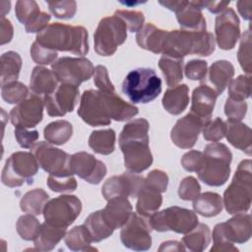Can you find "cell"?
<instances>
[{
    "label": "cell",
    "instance_id": "6da1fadb",
    "mask_svg": "<svg viewBox=\"0 0 252 252\" xmlns=\"http://www.w3.org/2000/svg\"><path fill=\"white\" fill-rule=\"evenodd\" d=\"M139 108L128 103L115 92L87 90L83 93L78 115L90 126L109 125L111 120L126 121L136 116Z\"/></svg>",
    "mask_w": 252,
    "mask_h": 252
},
{
    "label": "cell",
    "instance_id": "7a4b0ae2",
    "mask_svg": "<svg viewBox=\"0 0 252 252\" xmlns=\"http://www.w3.org/2000/svg\"><path fill=\"white\" fill-rule=\"evenodd\" d=\"M149 121L137 118L126 123L119 135V147L124 157V166L128 171L141 173L153 163L149 146Z\"/></svg>",
    "mask_w": 252,
    "mask_h": 252
},
{
    "label": "cell",
    "instance_id": "3957f363",
    "mask_svg": "<svg viewBox=\"0 0 252 252\" xmlns=\"http://www.w3.org/2000/svg\"><path fill=\"white\" fill-rule=\"evenodd\" d=\"M88 31L83 26L53 23L36 34L35 41L54 51L84 56L89 52Z\"/></svg>",
    "mask_w": 252,
    "mask_h": 252
},
{
    "label": "cell",
    "instance_id": "277c9868",
    "mask_svg": "<svg viewBox=\"0 0 252 252\" xmlns=\"http://www.w3.org/2000/svg\"><path fill=\"white\" fill-rule=\"evenodd\" d=\"M215 36L206 31H167L163 45L162 55L183 58L189 54L209 56L215 51Z\"/></svg>",
    "mask_w": 252,
    "mask_h": 252
},
{
    "label": "cell",
    "instance_id": "5b68a950",
    "mask_svg": "<svg viewBox=\"0 0 252 252\" xmlns=\"http://www.w3.org/2000/svg\"><path fill=\"white\" fill-rule=\"evenodd\" d=\"M251 159H243L238 164L233 178L225 189L222 203L230 215L246 213L252 201Z\"/></svg>",
    "mask_w": 252,
    "mask_h": 252
},
{
    "label": "cell",
    "instance_id": "8992f818",
    "mask_svg": "<svg viewBox=\"0 0 252 252\" xmlns=\"http://www.w3.org/2000/svg\"><path fill=\"white\" fill-rule=\"evenodd\" d=\"M204 163L197 172L199 179L209 186L223 185L230 174L232 154L226 145L219 142L208 144L204 149Z\"/></svg>",
    "mask_w": 252,
    "mask_h": 252
},
{
    "label": "cell",
    "instance_id": "52a82bcc",
    "mask_svg": "<svg viewBox=\"0 0 252 252\" xmlns=\"http://www.w3.org/2000/svg\"><path fill=\"white\" fill-rule=\"evenodd\" d=\"M122 92L133 103H148L161 93V80L154 69L137 68L124 78Z\"/></svg>",
    "mask_w": 252,
    "mask_h": 252
},
{
    "label": "cell",
    "instance_id": "ba28073f",
    "mask_svg": "<svg viewBox=\"0 0 252 252\" xmlns=\"http://www.w3.org/2000/svg\"><path fill=\"white\" fill-rule=\"evenodd\" d=\"M38 163L32 152H16L6 160L1 172L2 183L10 188L32 184L38 171Z\"/></svg>",
    "mask_w": 252,
    "mask_h": 252
},
{
    "label": "cell",
    "instance_id": "9c48e42d",
    "mask_svg": "<svg viewBox=\"0 0 252 252\" xmlns=\"http://www.w3.org/2000/svg\"><path fill=\"white\" fill-rule=\"evenodd\" d=\"M127 26L113 15L102 18L94 34V48L100 56H111L127 38Z\"/></svg>",
    "mask_w": 252,
    "mask_h": 252
},
{
    "label": "cell",
    "instance_id": "30bf717a",
    "mask_svg": "<svg viewBox=\"0 0 252 252\" xmlns=\"http://www.w3.org/2000/svg\"><path fill=\"white\" fill-rule=\"evenodd\" d=\"M148 221L154 230L159 232L170 230L183 234L192 230L199 222L195 212L177 206L156 212L148 219Z\"/></svg>",
    "mask_w": 252,
    "mask_h": 252
},
{
    "label": "cell",
    "instance_id": "8fae6325",
    "mask_svg": "<svg viewBox=\"0 0 252 252\" xmlns=\"http://www.w3.org/2000/svg\"><path fill=\"white\" fill-rule=\"evenodd\" d=\"M82 202L75 195H60L48 200L43 209L45 222L60 228H67L80 216Z\"/></svg>",
    "mask_w": 252,
    "mask_h": 252
},
{
    "label": "cell",
    "instance_id": "7c38bea8",
    "mask_svg": "<svg viewBox=\"0 0 252 252\" xmlns=\"http://www.w3.org/2000/svg\"><path fill=\"white\" fill-rule=\"evenodd\" d=\"M39 167L54 176L73 175L70 170L71 156L47 141H39L32 148Z\"/></svg>",
    "mask_w": 252,
    "mask_h": 252
},
{
    "label": "cell",
    "instance_id": "4fadbf2b",
    "mask_svg": "<svg viewBox=\"0 0 252 252\" xmlns=\"http://www.w3.org/2000/svg\"><path fill=\"white\" fill-rule=\"evenodd\" d=\"M51 70L61 84L79 87L94 76V67L85 57L64 56L51 64Z\"/></svg>",
    "mask_w": 252,
    "mask_h": 252
},
{
    "label": "cell",
    "instance_id": "5bb4252c",
    "mask_svg": "<svg viewBox=\"0 0 252 252\" xmlns=\"http://www.w3.org/2000/svg\"><path fill=\"white\" fill-rule=\"evenodd\" d=\"M151 230L148 219L132 212L127 222L121 227L120 240L128 249L146 251L152 246Z\"/></svg>",
    "mask_w": 252,
    "mask_h": 252
},
{
    "label": "cell",
    "instance_id": "9a60e30c",
    "mask_svg": "<svg viewBox=\"0 0 252 252\" xmlns=\"http://www.w3.org/2000/svg\"><path fill=\"white\" fill-rule=\"evenodd\" d=\"M144 189L145 178L138 173L127 171L107 178L102 184L101 194L106 201L119 196L137 198Z\"/></svg>",
    "mask_w": 252,
    "mask_h": 252
},
{
    "label": "cell",
    "instance_id": "2e32d148",
    "mask_svg": "<svg viewBox=\"0 0 252 252\" xmlns=\"http://www.w3.org/2000/svg\"><path fill=\"white\" fill-rule=\"evenodd\" d=\"M44 101L40 95L31 92L10 111V120L15 127L33 128L43 118Z\"/></svg>",
    "mask_w": 252,
    "mask_h": 252
},
{
    "label": "cell",
    "instance_id": "e0dca14e",
    "mask_svg": "<svg viewBox=\"0 0 252 252\" xmlns=\"http://www.w3.org/2000/svg\"><path fill=\"white\" fill-rule=\"evenodd\" d=\"M80 91L78 87L61 84L49 94L44 95V107L49 116L61 117L67 112H72L79 101Z\"/></svg>",
    "mask_w": 252,
    "mask_h": 252
},
{
    "label": "cell",
    "instance_id": "ac0fdd59",
    "mask_svg": "<svg viewBox=\"0 0 252 252\" xmlns=\"http://www.w3.org/2000/svg\"><path fill=\"white\" fill-rule=\"evenodd\" d=\"M70 170L90 184H98L106 175L104 162L87 152H78L70 158Z\"/></svg>",
    "mask_w": 252,
    "mask_h": 252
},
{
    "label": "cell",
    "instance_id": "d6986e66",
    "mask_svg": "<svg viewBox=\"0 0 252 252\" xmlns=\"http://www.w3.org/2000/svg\"><path fill=\"white\" fill-rule=\"evenodd\" d=\"M215 40L222 50L232 49L240 37V22L232 8H226L216 17Z\"/></svg>",
    "mask_w": 252,
    "mask_h": 252
},
{
    "label": "cell",
    "instance_id": "ffe728a7",
    "mask_svg": "<svg viewBox=\"0 0 252 252\" xmlns=\"http://www.w3.org/2000/svg\"><path fill=\"white\" fill-rule=\"evenodd\" d=\"M205 125L199 117L189 112L176 121L170 131V139L180 149H191L196 144Z\"/></svg>",
    "mask_w": 252,
    "mask_h": 252
},
{
    "label": "cell",
    "instance_id": "44dd1931",
    "mask_svg": "<svg viewBox=\"0 0 252 252\" xmlns=\"http://www.w3.org/2000/svg\"><path fill=\"white\" fill-rule=\"evenodd\" d=\"M202 1H180L175 11L177 22L181 30L206 31V19L202 13Z\"/></svg>",
    "mask_w": 252,
    "mask_h": 252
},
{
    "label": "cell",
    "instance_id": "7402d4cb",
    "mask_svg": "<svg viewBox=\"0 0 252 252\" xmlns=\"http://www.w3.org/2000/svg\"><path fill=\"white\" fill-rule=\"evenodd\" d=\"M219 94L217 91L206 84H202L192 93L191 113L199 117L205 124L211 121L212 114Z\"/></svg>",
    "mask_w": 252,
    "mask_h": 252
},
{
    "label": "cell",
    "instance_id": "603a6c76",
    "mask_svg": "<svg viewBox=\"0 0 252 252\" xmlns=\"http://www.w3.org/2000/svg\"><path fill=\"white\" fill-rule=\"evenodd\" d=\"M133 207L127 197L119 196L107 200L106 206L101 210L102 217L114 230L121 228L132 214Z\"/></svg>",
    "mask_w": 252,
    "mask_h": 252
},
{
    "label": "cell",
    "instance_id": "cb8c5ba5",
    "mask_svg": "<svg viewBox=\"0 0 252 252\" xmlns=\"http://www.w3.org/2000/svg\"><path fill=\"white\" fill-rule=\"evenodd\" d=\"M225 137L234 148L251 156L252 152V130L241 121L227 120L225 122Z\"/></svg>",
    "mask_w": 252,
    "mask_h": 252
},
{
    "label": "cell",
    "instance_id": "d4e9b609",
    "mask_svg": "<svg viewBox=\"0 0 252 252\" xmlns=\"http://www.w3.org/2000/svg\"><path fill=\"white\" fill-rule=\"evenodd\" d=\"M226 234L233 243L242 244L247 242L252 233L251 215L239 213L223 222Z\"/></svg>",
    "mask_w": 252,
    "mask_h": 252
},
{
    "label": "cell",
    "instance_id": "484cf974",
    "mask_svg": "<svg viewBox=\"0 0 252 252\" xmlns=\"http://www.w3.org/2000/svg\"><path fill=\"white\" fill-rule=\"evenodd\" d=\"M166 33L167 31L161 30L152 23H148L137 32L136 41L141 48L158 54L162 51Z\"/></svg>",
    "mask_w": 252,
    "mask_h": 252
},
{
    "label": "cell",
    "instance_id": "4316f807",
    "mask_svg": "<svg viewBox=\"0 0 252 252\" xmlns=\"http://www.w3.org/2000/svg\"><path fill=\"white\" fill-rule=\"evenodd\" d=\"M163 108L172 115L182 113L189 103V88L186 84L170 87L164 93L162 99Z\"/></svg>",
    "mask_w": 252,
    "mask_h": 252
},
{
    "label": "cell",
    "instance_id": "83f0119b",
    "mask_svg": "<svg viewBox=\"0 0 252 252\" xmlns=\"http://www.w3.org/2000/svg\"><path fill=\"white\" fill-rule=\"evenodd\" d=\"M58 82L52 70L42 66H36L32 69L31 74V92L38 95L52 94L57 89Z\"/></svg>",
    "mask_w": 252,
    "mask_h": 252
},
{
    "label": "cell",
    "instance_id": "f1b7e54d",
    "mask_svg": "<svg viewBox=\"0 0 252 252\" xmlns=\"http://www.w3.org/2000/svg\"><path fill=\"white\" fill-rule=\"evenodd\" d=\"M66 229L43 222L33 239L34 249L37 251H51L65 237Z\"/></svg>",
    "mask_w": 252,
    "mask_h": 252
},
{
    "label": "cell",
    "instance_id": "f546056e",
    "mask_svg": "<svg viewBox=\"0 0 252 252\" xmlns=\"http://www.w3.org/2000/svg\"><path fill=\"white\" fill-rule=\"evenodd\" d=\"M209 71V81L214 86V89L220 94L234 75V67L227 60H218L214 62Z\"/></svg>",
    "mask_w": 252,
    "mask_h": 252
},
{
    "label": "cell",
    "instance_id": "4dcf8cb0",
    "mask_svg": "<svg viewBox=\"0 0 252 252\" xmlns=\"http://www.w3.org/2000/svg\"><path fill=\"white\" fill-rule=\"evenodd\" d=\"M223 208L222 197L215 192L199 194L193 200L194 212L205 218H212L221 213Z\"/></svg>",
    "mask_w": 252,
    "mask_h": 252
},
{
    "label": "cell",
    "instance_id": "1f68e13d",
    "mask_svg": "<svg viewBox=\"0 0 252 252\" xmlns=\"http://www.w3.org/2000/svg\"><path fill=\"white\" fill-rule=\"evenodd\" d=\"M116 134L111 128L94 130L89 137V147L98 155H110L115 150Z\"/></svg>",
    "mask_w": 252,
    "mask_h": 252
},
{
    "label": "cell",
    "instance_id": "d6a6232c",
    "mask_svg": "<svg viewBox=\"0 0 252 252\" xmlns=\"http://www.w3.org/2000/svg\"><path fill=\"white\" fill-rule=\"evenodd\" d=\"M211 242L210 227L203 223L198 224L182 237V243L185 248L194 252H202L206 250Z\"/></svg>",
    "mask_w": 252,
    "mask_h": 252
},
{
    "label": "cell",
    "instance_id": "836d02e7",
    "mask_svg": "<svg viewBox=\"0 0 252 252\" xmlns=\"http://www.w3.org/2000/svg\"><path fill=\"white\" fill-rule=\"evenodd\" d=\"M88 232L91 235L93 242H99L109 237L114 229L111 228L102 217L101 210L93 212L84 221Z\"/></svg>",
    "mask_w": 252,
    "mask_h": 252
},
{
    "label": "cell",
    "instance_id": "e575fe53",
    "mask_svg": "<svg viewBox=\"0 0 252 252\" xmlns=\"http://www.w3.org/2000/svg\"><path fill=\"white\" fill-rule=\"evenodd\" d=\"M73 135V126L67 120H56L47 124L43 129L44 139L53 145L66 144Z\"/></svg>",
    "mask_w": 252,
    "mask_h": 252
},
{
    "label": "cell",
    "instance_id": "d590c367",
    "mask_svg": "<svg viewBox=\"0 0 252 252\" xmlns=\"http://www.w3.org/2000/svg\"><path fill=\"white\" fill-rule=\"evenodd\" d=\"M183 58H176L162 55L158 60V67L161 70L166 85L170 87L177 86L183 79Z\"/></svg>",
    "mask_w": 252,
    "mask_h": 252
},
{
    "label": "cell",
    "instance_id": "8d00e7d4",
    "mask_svg": "<svg viewBox=\"0 0 252 252\" xmlns=\"http://www.w3.org/2000/svg\"><path fill=\"white\" fill-rule=\"evenodd\" d=\"M48 200L49 195L43 189L35 188L24 194L20 201V208L27 214L38 216L42 214Z\"/></svg>",
    "mask_w": 252,
    "mask_h": 252
},
{
    "label": "cell",
    "instance_id": "74e56055",
    "mask_svg": "<svg viewBox=\"0 0 252 252\" xmlns=\"http://www.w3.org/2000/svg\"><path fill=\"white\" fill-rule=\"evenodd\" d=\"M66 246L72 251H94L96 248L92 246V238L86 226L76 225L71 228L64 237Z\"/></svg>",
    "mask_w": 252,
    "mask_h": 252
},
{
    "label": "cell",
    "instance_id": "f35d334b",
    "mask_svg": "<svg viewBox=\"0 0 252 252\" xmlns=\"http://www.w3.org/2000/svg\"><path fill=\"white\" fill-rule=\"evenodd\" d=\"M22 69V58L18 52L7 51L1 55V86L17 81Z\"/></svg>",
    "mask_w": 252,
    "mask_h": 252
},
{
    "label": "cell",
    "instance_id": "ab89813d",
    "mask_svg": "<svg viewBox=\"0 0 252 252\" xmlns=\"http://www.w3.org/2000/svg\"><path fill=\"white\" fill-rule=\"evenodd\" d=\"M161 204L162 196L160 193L145 188L137 197L136 211L140 216L149 219L158 211Z\"/></svg>",
    "mask_w": 252,
    "mask_h": 252
},
{
    "label": "cell",
    "instance_id": "60d3db41",
    "mask_svg": "<svg viewBox=\"0 0 252 252\" xmlns=\"http://www.w3.org/2000/svg\"><path fill=\"white\" fill-rule=\"evenodd\" d=\"M39 227L40 223L38 220L31 214L21 216L16 223V229L19 236L27 241L34 239Z\"/></svg>",
    "mask_w": 252,
    "mask_h": 252
},
{
    "label": "cell",
    "instance_id": "b9f144b4",
    "mask_svg": "<svg viewBox=\"0 0 252 252\" xmlns=\"http://www.w3.org/2000/svg\"><path fill=\"white\" fill-rule=\"evenodd\" d=\"M228 97L235 100H245L251 94V76L240 75L228 84Z\"/></svg>",
    "mask_w": 252,
    "mask_h": 252
},
{
    "label": "cell",
    "instance_id": "7bdbcfd3",
    "mask_svg": "<svg viewBox=\"0 0 252 252\" xmlns=\"http://www.w3.org/2000/svg\"><path fill=\"white\" fill-rule=\"evenodd\" d=\"M28 87L18 81L10 82L1 86V96L2 98L10 103H19L29 95Z\"/></svg>",
    "mask_w": 252,
    "mask_h": 252
},
{
    "label": "cell",
    "instance_id": "ee69618b",
    "mask_svg": "<svg viewBox=\"0 0 252 252\" xmlns=\"http://www.w3.org/2000/svg\"><path fill=\"white\" fill-rule=\"evenodd\" d=\"M251 31L248 29L244 32L240 38V44L237 51V59L242 68V70L250 75L251 69Z\"/></svg>",
    "mask_w": 252,
    "mask_h": 252
},
{
    "label": "cell",
    "instance_id": "f6af8a7d",
    "mask_svg": "<svg viewBox=\"0 0 252 252\" xmlns=\"http://www.w3.org/2000/svg\"><path fill=\"white\" fill-rule=\"evenodd\" d=\"M213 241L214 245L211 248V252H222V251H238L237 247L234 246V243L230 241L228 235L225 232L222 222H220L215 225L213 229Z\"/></svg>",
    "mask_w": 252,
    "mask_h": 252
},
{
    "label": "cell",
    "instance_id": "bcb514c9",
    "mask_svg": "<svg viewBox=\"0 0 252 252\" xmlns=\"http://www.w3.org/2000/svg\"><path fill=\"white\" fill-rule=\"evenodd\" d=\"M37 3L33 0H19L15 5V14L20 23L27 25L40 13Z\"/></svg>",
    "mask_w": 252,
    "mask_h": 252
},
{
    "label": "cell",
    "instance_id": "7dc6e473",
    "mask_svg": "<svg viewBox=\"0 0 252 252\" xmlns=\"http://www.w3.org/2000/svg\"><path fill=\"white\" fill-rule=\"evenodd\" d=\"M49 11L58 19H72L77 12V3L74 0L48 1Z\"/></svg>",
    "mask_w": 252,
    "mask_h": 252
},
{
    "label": "cell",
    "instance_id": "c3c4849f",
    "mask_svg": "<svg viewBox=\"0 0 252 252\" xmlns=\"http://www.w3.org/2000/svg\"><path fill=\"white\" fill-rule=\"evenodd\" d=\"M46 184L51 191L57 193L74 192L78 186L77 180L73 175L54 176L49 174L46 180Z\"/></svg>",
    "mask_w": 252,
    "mask_h": 252
},
{
    "label": "cell",
    "instance_id": "681fc988",
    "mask_svg": "<svg viewBox=\"0 0 252 252\" xmlns=\"http://www.w3.org/2000/svg\"><path fill=\"white\" fill-rule=\"evenodd\" d=\"M114 15L123 20L128 31L131 32H138L143 28L145 23V16L140 11L116 10Z\"/></svg>",
    "mask_w": 252,
    "mask_h": 252
},
{
    "label": "cell",
    "instance_id": "f907efd6",
    "mask_svg": "<svg viewBox=\"0 0 252 252\" xmlns=\"http://www.w3.org/2000/svg\"><path fill=\"white\" fill-rule=\"evenodd\" d=\"M168 185L167 174L160 169H154L145 178V188L158 193L166 191Z\"/></svg>",
    "mask_w": 252,
    "mask_h": 252
},
{
    "label": "cell",
    "instance_id": "816d5d0a",
    "mask_svg": "<svg viewBox=\"0 0 252 252\" xmlns=\"http://www.w3.org/2000/svg\"><path fill=\"white\" fill-rule=\"evenodd\" d=\"M58 52L51 50L41 44H39L37 41H33L31 46V57L32 59L39 65H48L52 64L56 61Z\"/></svg>",
    "mask_w": 252,
    "mask_h": 252
},
{
    "label": "cell",
    "instance_id": "f5cc1de1",
    "mask_svg": "<svg viewBox=\"0 0 252 252\" xmlns=\"http://www.w3.org/2000/svg\"><path fill=\"white\" fill-rule=\"evenodd\" d=\"M225 122L220 117H217L203 127V137L207 141L219 142L225 136Z\"/></svg>",
    "mask_w": 252,
    "mask_h": 252
},
{
    "label": "cell",
    "instance_id": "db71d44e",
    "mask_svg": "<svg viewBox=\"0 0 252 252\" xmlns=\"http://www.w3.org/2000/svg\"><path fill=\"white\" fill-rule=\"evenodd\" d=\"M201 192V186L193 176H187L181 180L178 186V196L184 201H193Z\"/></svg>",
    "mask_w": 252,
    "mask_h": 252
},
{
    "label": "cell",
    "instance_id": "11a10c76",
    "mask_svg": "<svg viewBox=\"0 0 252 252\" xmlns=\"http://www.w3.org/2000/svg\"><path fill=\"white\" fill-rule=\"evenodd\" d=\"M247 112V102L245 100H235L227 97L224 103V114L227 120L241 121Z\"/></svg>",
    "mask_w": 252,
    "mask_h": 252
},
{
    "label": "cell",
    "instance_id": "9f6ffc18",
    "mask_svg": "<svg viewBox=\"0 0 252 252\" xmlns=\"http://www.w3.org/2000/svg\"><path fill=\"white\" fill-rule=\"evenodd\" d=\"M185 76L192 81H202L208 72V63L205 60L193 59L186 63L184 67Z\"/></svg>",
    "mask_w": 252,
    "mask_h": 252
},
{
    "label": "cell",
    "instance_id": "6f0895ef",
    "mask_svg": "<svg viewBox=\"0 0 252 252\" xmlns=\"http://www.w3.org/2000/svg\"><path fill=\"white\" fill-rule=\"evenodd\" d=\"M182 167L190 172H198L204 163V154L199 151H189L185 153L181 158Z\"/></svg>",
    "mask_w": 252,
    "mask_h": 252
},
{
    "label": "cell",
    "instance_id": "680465c9",
    "mask_svg": "<svg viewBox=\"0 0 252 252\" xmlns=\"http://www.w3.org/2000/svg\"><path fill=\"white\" fill-rule=\"evenodd\" d=\"M14 135L18 144L24 149H32L39 137L37 130H29L22 127H15Z\"/></svg>",
    "mask_w": 252,
    "mask_h": 252
},
{
    "label": "cell",
    "instance_id": "91938a15",
    "mask_svg": "<svg viewBox=\"0 0 252 252\" xmlns=\"http://www.w3.org/2000/svg\"><path fill=\"white\" fill-rule=\"evenodd\" d=\"M94 84L100 91L115 92V88L113 84L110 82L107 68L103 65H97L96 67H94Z\"/></svg>",
    "mask_w": 252,
    "mask_h": 252
},
{
    "label": "cell",
    "instance_id": "94428289",
    "mask_svg": "<svg viewBox=\"0 0 252 252\" xmlns=\"http://www.w3.org/2000/svg\"><path fill=\"white\" fill-rule=\"evenodd\" d=\"M49 21H50V15L45 12H40L37 16L32 19L27 25H25L26 32L29 33H32V32L38 33L48 26L47 24Z\"/></svg>",
    "mask_w": 252,
    "mask_h": 252
},
{
    "label": "cell",
    "instance_id": "6125c7cd",
    "mask_svg": "<svg viewBox=\"0 0 252 252\" xmlns=\"http://www.w3.org/2000/svg\"><path fill=\"white\" fill-rule=\"evenodd\" d=\"M14 34L13 25L10 20L1 18L0 21V44H6L11 41Z\"/></svg>",
    "mask_w": 252,
    "mask_h": 252
},
{
    "label": "cell",
    "instance_id": "be15d7a7",
    "mask_svg": "<svg viewBox=\"0 0 252 252\" xmlns=\"http://www.w3.org/2000/svg\"><path fill=\"white\" fill-rule=\"evenodd\" d=\"M203 9H208L213 14H220L227 8L229 1H202Z\"/></svg>",
    "mask_w": 252,
    "mask_h": 252
},
{
    "label": "cell",
    "instance_id": "e7e4bbea",
    "mask_svg": "<svg viewBox=\"0 0 252 252\" xmlns=\"http://www.w3.org/2000/svg\"><path fill=\"white\" fill-rule=\"evenodd\" d=\"M236 7L241 17L246 21H251L252 18V1H237Z\"/></svg>",
    "mask_w": 252,
    "mask_h": 252
},
{
    "label": "cell",
    "instance_id": "03108f58",
    "mask_svg": "<svg viewBox=\"0 0 252 252\" xmlns=\"http://www.w3.org/2000/svg\"><path fill=\"white\" fill-rule=\"evenodd\" d=\"M186 248L183 243L176 240H167L160 244L158 251H185Z\"/></svg>",
    "mask_w": 252,
    "mask_h": 252
},
{
    "label": "cell",
    "instance_id": "003e7915",
    "mask_svg": "<svg viewBox=\"0 0 252 252\" xmlns=\"http://www.w3.org/2000/svg\"><path fill=\"white\" fill-rule=\"evenodd\" d=\"M158 3H159L160 5H162L163 7L167 8L168 10L175 12V11L177 10L179 4H180V1H175V0H165V1H161V0H159Z\"/></svg>",
    "mask_w": 252,
    "mask_h": 252
}]
</instances>
